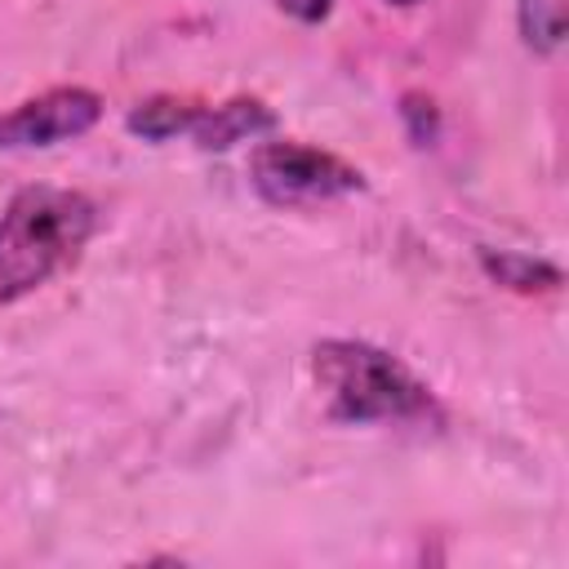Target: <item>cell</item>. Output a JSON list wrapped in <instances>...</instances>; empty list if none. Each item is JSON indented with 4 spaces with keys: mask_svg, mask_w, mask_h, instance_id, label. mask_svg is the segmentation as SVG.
I'll list each match as a JSON object with an SVG mask.
<instances>
[{
    "mask_svg": "<svg viewBox=\"0 0 569 569\" xmlns=\"http://www.w3.org/2000/svg\"><path fill=\"white\" fill-rule=\"evenodd\" d=\"M316 378L329 396V413L342 422H405L427 413V387L387 351L351 338L316 347Z\"/></svg>",
    "mask_w": 569,
    "mask_h": 569,
    "instance_id": "2",
    "label": "cell"
},
{
    "mask_svg": "<svg viewBox=\"0 0 569 569\" xmlns=\"http://www.w3.org/2000/svg\"><path fill=\"white\" fill-rule=\"evenodd\" d=\"M480 267L489 271V280H498L502 289H516V293H547V289H560V267L556 262H542V258H529V253H511V249H480Z\"/></svg>",
    "mask_w": 569,
    "mask_h": 569,
    "instance_id": "6",
    "label": "cell"
},
{
    "mask_svg": "<svg viewBox=\"0 0 569 569\" xmlns=\"http://www.w3.org/2000/svg\"><path fill=\"white\" fill-rule=\"evenodd\" d=\"M289 18H298V22H320V18H329V9H333V0H276Z\"/></svg>",
    "mask_w": 569,
    "mask_h": 569,
    "instance_id": "10",
    "label": "cell"
},
{
    "mask_svg": "<svg viewBox=\"0 0 569 569\" xmlns=\"http://www.w3.org/2000/svg\"><path fill=\"white\" fill-rule=\"evenodd\" d=\"M405 120H409V133H413V142H431L436 138V107L427 102V98H418V93H409L405 98Z\"/></svg>",
    "mask_w": 569,
    "mask_h": 569,
    "instance_id": "9",
    "label": "cell"
},
{
    "mask_svg": "<svg viewBox=\"0 0 569 569\" xmlns=\"http://www.w3.org/2000/svg\"><path fill=\"white\" fill-rule=\"evenodd\" d=\"M98 209L80 191L22 187L0 213V307L40 289L89 244Z\"/></svg>",
    "mask_w": 569,
    "mask_h": 569,
    "instance_id": "1",
    "label": "cell"
},
{
    "mask_svg": "<svg viewBox=\"0 0 569 569\" xmlns=\"http://www.w3.org/2000/svg\"><path fill=\"white\" fill-rule=\"evenodd\" d=\"M196 116H200V107H187V102H173V98H151L138 111H129V129L151 138V142H164L173 133H191Z\"/></svg>",
    "mask_w": 569,
    "mask_h": 569,
    "instance_id": "8",
    "label": "cell"
},
{
    "mask_svg": "<svg viewBox=\"0 0 569 569\" xmlns=\"http://www.w3.org/2000/svg\"><path fill=\"white\" fill-rule=\"evenodd\" d=\"M391 4H418V0H391Z\"/></svg>",
    "mask_w": 569,
    "mask_h": 569,
    "instance_id": "11",
    "label": "cell"
},
{
    "mask_svg": "<svg viewBox=\"0 0 569 569\" xmlns=\"http://www.w3.org/2000/svg\"><path fill=\"white\" fill-rule=\"evenodd\" d=\"M267 129H276V116L258 98H231L222 107H204L191 124V138L204 151H227L253 133H267Z\"/></svg>",
    "mask_w": 569,
    "mask_h": 569,
    "instance_id": "5",
    "label": "cell"
},
{
    "mask_svg": "<svg viewBox=\"0 0 569 569\" xmlns=\"http://www.w3.org/2000/svg\"><path fill=\"white\" fill-rule=\"evenodd\" d=\"M516 18L525 44L533 53H551L569 31V0H516Z\"/></svg>",
    "mask_w": 569,
    "mask_h": 569,
    "instance_id": "7",
    "label": "cell"
},
{
    "mask_svg": "<svg viewBox=\"0 0 569 569\" xmlns=\"http://www.w3.org/2000/svg\"><path fill=\"white\" fill-rule=\"evenodd\" d=\"M249 178L258 196L271 204H316V200H338L365 187L360 169L302 142H262L249 156Z\"/></svg>",
    "mask_w": 569,
    "mask_h": 569,
    "instance_id": "3",
    "label": "cell"
},
{
    "mask_svg": "<svg viewBox=\"0 0 569 569\" xmlns=\"http://www.w3.org/2000/svg\"><path fill=\"white\" fill-rule=\"evenodd\" d=\"M98 116L102 98L93 89H49L0 116V147H53L93 129Z\"/></svg>",
    "mask_w": 569,
    "mask_h": 569,
    "instance_id": "4",
    "label": "cell"
}]
</instances>
